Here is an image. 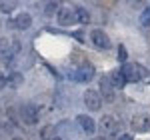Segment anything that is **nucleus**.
Returning <instances> with one entry per match:
<instances>
[{"label": "nucleus", "instance_id": "obj_12", "mask_svg": "<svg viewBox=\"0 0 150 140\" xmlns=\"http://www.w3.org/2000/svg\"><path fill=\"white\" fill-rule=\"evenodd\" d=\"M76 122L80 124V128L86 132V134H94L96 130V122L92 120V116H86V114H78L76 116Z\"/></svg>", "mask_w": 150, "mask_h": 140}, {"label": "nucleus", "instance_id": "obj_21", "mask_svg": "<svg viewBox=\"0 0 150 140\" xmlns=\"http://www.w3.org/2000/svg\"><path fill=\"white\" fill-rule=\"evenodd\" d=\"M54 10H58V4H56V2H48L46 12H54Z\"/></svg>", "mask_w": 150, "mask_h": 140}, {"label": "nucleus", "instance_id": "obj_2", "mask_svg": "<svg viewBox=\"0 0 150 140\" xmlns=\"http://www.w3.org/2000/svg\"><path fill=\"white\" fill-rule=\"evenodd\" d=\"M122 76L126 78V82H138L142 80L144 76H146V70L142 68L140 64H132V62H126V64H122Z\"/></svg>", "mask_w": 150, "mask_h": 140}, {"label": "nucleus", "instance_id": "obj_13", "mask_svg": "<svg viewBox=\"0 0 150 140\" xmlns=\"http://www.w3.org/2000/svg\"><path fill=\"white\" fill-rule=\"evenodd\" d=\"M108 80H110V84H112L114 88H122V86L126 84V78L122 76L120 68H118V70H112V72L108 74Z\"/></svg>", "mask_w": 150, "mask_h": 140}, {"label": "nucleus", "instance_id": "obj_8", "mask_svg": "<svg viewBox=\"0 0 150 140\" xmlns=\"http://www.w3.org/2000/svg\"><path fill=\"white\" fill-rule=\"evenodd\" d=\"M90 42H92L96 48H100V50H108V48H110V38H108L106 32L100 30V28H96V30L90 32Z\"/></svg>", "mask_w": 150, "mask_h": 140}, {"label": "nucleus", "instance_id": "obj_19", "mask_svg": "<svg viewBox=\"0 0 150 140\" xmlns=\"http://www.w3.org/2000/svg\"><path fill=\"white\" fill-rule=\"evenodd\" d=\"M0 10L2 12H12L14 10V4H12V2H0Z\"/></svg>", "mask_w": 150, "mask_h": 140}, {"label": "nucleus", "instance_id": "obj_15", "mask_svg": "<svg viewBox=\"0 0 150 140\" xmlns=\"http://www.w3.org/2000/svg\"><path fill=\"white\" fill-rule=\"evenodd\" d=\"M40 138H44V140H56V136H54V126H44L42 128V132H40Z\"/></svg>", "mask_w": 150, "mask_h": 140}, {"label": "nucleus", "instance_id": "obj_6", "mask_svg": "<svg viewBox=\"0 0 150 140\" xmlns=\"http://www.w3.org/2000/svg\"><path fill=\"white\" fill-rule=\"evenodd\" d=\"M102 96L96 92V90H86L84 92V104H86V108L90 110V112H98L100 108H102Z\"/></svg>", "mask_w": 150, "mask_h": 140}, {"label": "nucleus", "instance_id": "obj_11", "mask_svg": "<svg viewBox=\"0 0 150 140\" xmlns=\"http://www.w3.org/2000/svg\"><path fill=\"white\" fill-rule=\"evenodd\" d=\"M12 26L18 28V30H26V28L32 26V16H30L28 12H20V14H16V18L12 20Z\"/></svg>", "mask_w": 150, "mask_h": 140}, {"label": "nucleus", "instance_id": "obj_9", "mask_svg": "<svg viewBox=\"0 0 150 140\" xmlns=\"http://www.w3.org/2000/svg\"><path fill=\"white\" fill-rule=\"evenodd\" d=\"M100 96H102V100H106V102H114L116 100V88L110 84V80H108V76H104V78H100Z\"/></svg>", "mask_w": 150, "mask_h": 140}, {"label": "nucleus", "instance_id": "obj_23", "mask_svg": "<svg viewBox=\"0 0 150 140\" xmlns=\"http://www.w3.org/2000/svg\"><path fill=\"white\" fill-rule=\"evenodd\" d=\"M98 140H104V138H98Z\"/></svg>", "mask_w": 150, "mask_h": 140}, {"label": "nucleus", "instance_id": "obj_10", "mask_svg": "<svg viewBox=\"0 0 150 140\" xmlns=\"http://www.w3.org/2000/svg\"><path fill=\"white\" fill-rule=\"evenodd\" d=\"M56 22L60 26H70V24L74 22V12L70 10V8H58L56 10Z\"/></svg>", "mask_w": 150, "mask_h": 140}, {"label": "nucleus", "instance_id": "obj_20", "mask_svg": "<svg viewBox=\"0 0 150 140\" xmlns=\"http://www.w3.org/2000/svg\"><path fill=\"white\" fill-rule=\"evenodd\" d=\"M6 84H8V76L0 70V90H4V88H6Z\"/></svg>", "mask_w": 150, "mask_h": 140}, {"label": "nucleus", "instance_id": "obj_1", "mask_svg": "<svg viewBox=\"0 0 150 140\" xmlns=\"http://www.w3.org/2000/svg\"><path fill=\"white\" fill-rule=\"evenodd\" d=\"M98 128H100V132H102L104 136H116L120 132V120L114 114H106V116L100 118Z\"/></svg>", "mask_w": 150, "mask_h": 140}, {"label": "nucleus", "instance_id": "obj_18", "mask_svg": "<svg viewBox=\"0 0 150 140\" xmlns=\"http://www.w3.org/2000/svg\"><path fill=\"white\" fill-rule=\"evenodd\" d=\"M20 82H22V76L20 74H10L8 76V84H12V86H20Z\"/></svg>", "mask_w": 150, "mask_h": 140}, {"label": "nucleus", "instance_id": "obj_3", "mask_svg": "<svg viewBox=\"0 0 150 140\" xmlns=\"http://www.w3.org/2000/svg\"><path fill=\"white\" fill-rule=\"evenodd\" d=\"M16 52H20V44L10 38H0V60H10Z\"/></svg>", "mask_w": 150, "mask_h": 140}, {"label": "nucleus", "instance_id": "obj_5", "mask_svg": "<svg viewBox=\"0 0 150 140\" xmlns=\"http://www.w3.org/2000/svg\"><path fill=\"white\" fill-rule=\"evenodd\" d=\"M130 126L134 132H140V134H144V132H150V116L148 114H144V112H140V114H134L132 120H130Z\"/></svg>", "mask_w": 150, "mask_h": 140}, {"label": "nucleus", "instance_id": "obj_7", "mask_svg": "<svg viewBox=\"0 0 150 140\" xmlns=\"http://www.w3.org/2000/svg\"><path fill=\"white\" fill-rule=\"evenodd\" d=\"M92 76H94V66L92 64H82V66H78V68L70 74V78L74 82H88Z\"/></svg>", "mask_w": 150, "mask_h": 140}, {"label": "nucleus", "instance_id": "obj_16", "mask_svg": "<svg viewBox=\"0 0 150 140\" xmlns=\"http://www.w3.org/2000/svg\"><path fill=\"white\" fill-rule=\"evenodd\" d=\"M140 24L146 26V28L150 26V6H146V8L142 10V14H140Z\"/></svg>", "mask_w": 150, "mask_h": 140}, {"label": "nucleus", "instance_id": "obj_14", "mask_svg": "<svg viewBox=\"0 0 150 140\" xmlns=\"http://www.w3.org/2000/svg\"><path fill=\"white\" fill-rule=\"evenodd\" d=\"M74 20H78L80 24H88L90 22V12L86 10V8H82V6H76L74 8Z\"/></svg>", "mask_w": 150, "mask_h": 140}, {"label": "nucleus", "instance_id": "obj_4", "mask_svg": "<svg viewBox=\"0 0 150 140\" xmlns=\"http://www.w3.org/2000/svg\"><path fill=\"white\" fill-rule=\"evenodd\" d=\"M20 116H22V120L26 122V124H36L38 120H40V108L36 104H24L22 108H20Z\"/></svg>", "mask_w": 150, "mask_h": 140}, {"label": "nucleus", "instance_id": "obj_22", "mask_svg": "<svg viewBox=\"0 0 150 140\" xmlns=\"http://www.w3.org/2000/svg\"><path fill=\"white\" fill-rule=\"evenodd\" d=\"M118 140H132V136H128V134H122V136H120Z\"/></svg>", "mask_w": 150, "mask_h": 140}, {"label": "nucleus", "instance_id": "obj_17", "mask_svg": "<svg viewBox=\"0 0 150 140\" xmlns=\"http://www.w3.org/2000/svg\"><path fill=\"white\" fill-rule=\"evenodd\" d=\"M126 58H128V52H126V48H124L122 44H120V46H118V60H120L122 64H126Z\"/></svg>", "mask_w": 150, "mask_h": 140}]
</instances>
